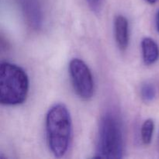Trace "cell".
Returning <instances> with one entry per match:
<instances>
[{"instance_id": "2", "label": "cell", "mask_w": 159, "mask_h": 159, "mask_svg": "<svg viewBox=\"0 0 159 159\" xmlns=\"http://www.w3.org/2000/svg\"><path fill=\"white\" fill-rule=\"evenodd\" d=\"M29 91V79L26 71L9 62L0 65V102L4 106H16L25 102Z\"/></svg>"}, {"instance_id": "1", "label": "cell", "mask_w": 159, "mask_h": 159, "mask_svg": "<svg viewBox=\"0 0 159 159\" xmlns=\"http://www.w3.org/2000/svg\"><path fill=\"white\" fill-rule=\"evenodd\" d=\"M48 146L53 155L61 158L69 148L72 134V123L69 111L64 104H55L46 116Z\"/></svg>"}, {"instance_id": "6", "label": "cell", "mask_w": 159, "mask_h": 159, "mask_svg": "<svg viewBox=\"0 0 159 159\" xmlns=\"http://www.w3.org/2000/svg\"><path fill=\"white\" fill-rule=\"evenodd\" d=\"M23 11L27 21L35 29L42 24V13L40 6L35 0H26L23 4Z\"/></svg>"}, {"instance_id": "9", "label": "cell", "mask_w": 159, "mask_h": 159, "mask_svg": "<svg viewBox=\"0 0 159 159\" xmlns=\"http://www.w3.org/2000/svg\"><path fill=\"white\" fill-rule=\"evenodd\" d=\"M157 95V89L153 83L146 82L141 85V96L144 102H150L155 99Z\"/></svg>"}, {"instance_id": "11", "label": "cell", "mask_w": 159, "mask_h": 159, "mask_svg": "<svg viewBox=\"0 0 159 159\" xmlns=\"http://www.w3.org/2000/svg\"><path fill=\"white\" fill-rule=\"evenodd\" d=\"M157 29L159 33V11L158 12V15H157Z\"/></svg>"}, {"instance_id": "3", "label": "cell", "mask_w": 159, "mask_h": 159, "mask_svg": "<svg viewBox=\"0 0 159 159\" xmlns=\"http://www.w3.org/2000/svg\"><path fill=\"white\" fill-rule=\"evenodd\" d=\"M124 152V138L120 120L113 113L101 117L96 158H121Z\"/></svg>"}, {"instance_id": "10", "label": "cell", "mask_w": 159, "mask_h": 159, "mask_svg": "<svg viewBox=\"0 0 159 159\" xmlns=\"http://www.w3.org/2000/svg\"><path fill=\"white\" fill-rule=\"evenodd\" d=\"M90 9L93 12H98L100 11L102 5V0H86Z\"/></svg>"}, {"instance_id": "7", "label": "cell", "mask_w": 159, "mask_h": 159, "mask_svg": "<svg viewBox=\"0 0 159 159\" xmlns=\"http://www.w3.org/2000/svg\"><path fill=\"white\" fill-rule=\"evenodd\" d=\"M143 61L147 65H153L159 57V48L155 40L151 37H144L141 41Z\"/></svg>"}, {"instance_id": "8", "label": "cell", "mask_w": 159, "mask_h": 159, "mask_svg": "<svg viewBox=\"0 0 159 159\" xmlns=\"http://www.w3.org/2000/svg\"><path fill=\"white\" fill-rule=\"evenodd\" d=\"M155 124L152 119H147L143 124L141 130V136L142 142L146 145L151 144L153 137Z\"/></svg>"}, {"instance_id": "12", "label": "cell", "mask_w": 159, "mask_h": 159, "mask_svg": "<svg viewBox=\"0 0 159 159\" xmlns=\"http://www.w3.org/2000/svg\"><path fill=\"white\" fill-rule=\"evenodd\" d=\"M146 1H147L148 3H150V4H154V3L156 2L158 0H146Z\"/></svg>"}, {"instance_id": "5", "label": "cell", "mask_w": 159, "mask_h": 159, "mask_svg": "<svg viewBox=\"0 0 159 159\" xmlns=\"http://www.w3.org/2000/svg\"><path fill=\"white\" fill-rule=\"evenodd\" d=\"M114 34L118 48L121 51H125L129 44V24L124 16L118 15L115 18Z\"/></svg>"}, {"instance_id": "4", "label": "cell", "mask_w": 159, "mask_h": 159, "mask_svg": "<svg viewBox=\"0 0 159 159\" xmlns=\"http://www.w3.org/2000/svg\"><path fill=\"white\" fill-rule=\"evenodd\" d=\"M69 72L73 88L82 99H91L94 93V80L88 65L79 58H73L69 63Z\"/></svg>"}]
</instances>
